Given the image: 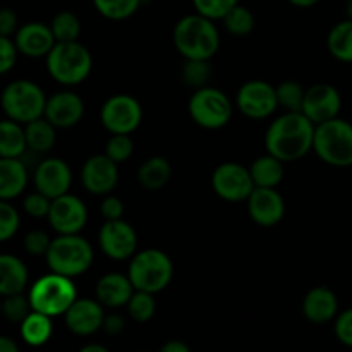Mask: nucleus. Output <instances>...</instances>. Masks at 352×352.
<instances>
[{
  "label": "nucleus",
  "mask_w": 352,
  "mask_h": 352,
  "mask_svg": "<svg viewBox=\"0 0 352 352\" xmlns=\"http://www.w3.org/2000/svg\"><path fill=\"white\" fill-rule=\"evenodd\" d=\"M143 0H93L95 9L105 19L124 21L138 12Z\"/></svg>",
  "instance_id": "32"
},
{
  "label": "nucleus",
  "mask_w": 352,
  "mask_h": 352,
  "mask_svg": "<svg viewBox=\"0 0 352 352\" xmlns=\"http://www.w3.org/2000/svg\"><path fill=\"white\" fill-rule=\"evenodd\" d=\"M313 151L323 164L332 167H351L352 124L339 117L318 124L315 129Z\"/></svg>",
  "instance_id": "7"
},
{
  "label": "nucleus",
  "mask_w": 352,
  "mask_h": 352,
  "mask_svg": "<svg viewBox=\"0 0 352 352\" xmlns=\"http://www.w3.org/2000/svg\"><path fill=\"white\" fill-rule=\"evenodd\" d=\"M306 89L298 81H284L277 86L278 105L287 112H301Z\"/></svg>",
  "instance_id": "37"
},
{
  "label": "nucleus",
  "mask_w": 352,
  "mask_h": 352,
  "mask_svg": "<svg viewBox=\"0 0 352 352\" xmlns=\"http://www.w3.org/2000/svg\"><path fill=\"white\" fill-rule=\"evenodd\" d=\"M36 191L43 192L50 199L67 195L72 184L71 167L62 158H47L40 162L33 175Z\"/></svg>",
  "instance_id": "18"
},
{
  "label": "nucleus",
  "mask_w": 352,
  "mask_h": 352,
  "mask_svg": "<svg viewBox=\"0 0 352 352\" xmlns=\"http://www.w3.org/2000/svg\"><path fill=\"white\" fill-rule=\"evenodd\" d=\"M98 244L107 258L126 261L138 253V234L124 219L105 220L98 232Z\"/></svg>",
  "instance_id": "13"
},
{
  "label": "nucleus",
  "mask_w": 352,
  "mask_h": 352,
  "mask_svg": "<svg viewBox=\"0 0 352 352\" xmlns=\"http://www.w3.org/2000/svg\"><path fill=\"white\" fill-rule=\"evenodd\" d=\"M172 41L184 58L210 60L220 48V33L215 21L196 12L177 21Z\"/></svg>",
  "instance_id": "2"
},
{
  "label": "nucleus",
  "mask_w": 352,
  "mask_h": 352,
  "mask_svg": "<svg viewBox=\"0 0 352 352\" xmlns=\"http://www.w3.org/2000/svg\"><path fill=\"white\" fill-rule=\"evenodd\" d=\"M237 3H239V0H192L196 12L213 21L223 19V16L230 9H234Z\"/></svg>",
  "instance_id": "41"
},
{
  "label": "nucleus",
  "mask_w": 352,
  "mask_h": 352,
  "mask_svg": "<svg viewBox=\"0 0 352 352\" xmlns=\"http://www.w3.org/2000/svg\"><path fill=\"white\" fill-rule=\"evenodd\" d=\"M28 278H30V274L23 260L12 254L0 256V294L10 296L24 292Z\"/></svg>",
  "instance_id": "25"
},
{
  "label": "nucleus",
  "mask_w": 352,
  "mask_h": 352,
  "mask_svg": "<svg viewBox=\"0 0 352 352\" xmlns=\"http://www.w3.org/2000/svg\"><path fill=\"white\" fill-rule=\"evenodd\" d=\"M105 306L98 299L81 298L72 302L71 308L65 311L64 320L67 330H71L74 336L88 337L102 330L103 320H105Z\"/></svg>",
  "instance_id": "17"
},
{
  "label": "nucleus",
  "mask_w": 352,
  "mask_h": 352,
  "mask_svg": "<svg viewBox=\"0 0 352 352\" xmlns=\"http://www.w3.org/2000/svg\"><path fill=\"white\" fill-rule=\"evenodd\" d=\"M162 352H189V347L182 340H168L162 346Z\"/></svg>",
  "instance_id": "49"
},
{
  "label": "nucleus",
  "mask_w": 352,
  "mask_h": 352,
  "mask_svg": "<svg viewBox=\"0 0 352 352\" xmlns=\"http://www.w3.org/2000/svg\"><path fill=\"white\" fill-rule=\"evenodd\" d=\"M248 213L260 227L277 226L285 215L284 198L275 188H254L248 198Z\"/></svg>",
  "instance_id": "19"
},
{
  "label": "nucleus",
  "mask_w": 352,
  "mask_h": 352,
  "mask_svg": "<svg viewBox=\"0 0 352 352\" xmlns=\"http://www.w3.org/2000/svg\"><path fill=\"white\" fill-rule=\"evenodd\" d=\"M19 30L17 24V14L12 9L6 7L0 12V36H12Z\"/></svg>",
  "instance_id": "47"
},
{
  "label": "nucleus",
  "mask_w": 352,
  "mask_h": 352,
  "mask_svg": "<svg viewBox=\"0 0 352 352\" xmlns=\"http://www.w3.org/2000/svg\"><path fill=\"white\" fill-rule=\"evenodd\" d=\"M189 116L192 122L205 129H220L232 119V102L219 88L205 86L195 89L188 103Z\"/></svg>",
  "instance_id": "9"
},
{
  "label": "nucleus",
  "mask_w": 352,
  "mask_h": 352,
  "mask_svg": "<svg viewBox=\"0 0 352 352\" xmlns=\"http://www.w3.org/2000/svg\"><path fill=\"white\" fill-rule=\"evenodd\" d=\"M50 206L52 199L40 191L31 192L23 201L24 212L30 217H33V219H47L48 213H50Z\"/></svg>",
  "instance_id": "42"
},
{
  "label": "nucleus",
  "mask_w": 352,
  "mask_h": 352,
  "mask_svg": "<svg viewBox=\"0 0 352 352\" xmlns=\"http://www.w3.org/2000/svg\"><path fill=\"white\" fill-rule=\"evenodd\" d=\"M327 48L340 62H352V19L336 24L327 36Z\"/></svg>",
  "instance_id": "31"
},
{
  "label": "nucleus",
  "mask_w": 352,
  "mask_h": 352,
  "mask_svg": "<svg viewBox=\"0 0 352 352\" xmlns=\"http://www.w3.org/2000/svg\"><path fill=\"white\" fill-rule=\"evenodd\" d=\"M52 239L43 230H31L24 237V251L33 256H47Z\"/></svg>",
  "instance_id": "43"
},
{
  "label": "nucleus",
  "mask_w": 352,
  "mask_h": 352,
  "mask_svg": "<svg viewBox=\"0 0 352 352\" xmlns=\"http://www.w3.org/2000/svg\"><path fill=\"white\" fill-rule=\"evenodd\" d=\"M117 165L119 164L105 153L89 157L81 168V182L86 191L96 196L110 195L119 182Z\"/></svg>",
  "instance_id": "16"
},
{
  "label": "nucleus",
  "mask_w": 352,
  "mask_h": 352,
  "mask_svg": "<svg viewBox=\"0 0 352 352\" xmlns=\"http://www.w3.org/2000/svg\"><path fill=\"white\" fill-rule=\"evenodd\" d=\"M85 116V102L74 91H58L47 100L45 117L57 129H65L81 122Z\"/></svg>",
  "instance_id": "21"
},
{
  "label": "nucleus",
  "mask_w": 352,
  "mask_h": 352,
  "mask_svg": "<svg viewBox=\"0 0 352 352\" xmlns=\"http://www.w3.org/2000/svg\"><path fill=\"white\" fill-rule=\"evenodd\" d=\"M17 48L16 41L10 40V36H0V72L7 74L10 69H14L17 62Z\"/></svg>",
  "instance_id": "44"
},
{
  "label": "nucleus",
  "mask_w": 352,
  "mask_h": 352,
  "mask_svg": "<svg viewBox=\"0 0 352 352\" xmlns=\"http://www.w3.org/2000/svg\"><path fill=\"white\" fill-rule=\"evenodd\" d=\"M102 126L110 134H131L141 126L143 109L141 103L131 95H113L100 110Z\"/></svg>",
  "instance_id": "10"
},
{
  "label": "nucleus",
  "mask_w": 352,
  "mask_h": 352,
  "mask_svg": "<svg viewBox=\"0 0 352 352\" xmlns=\"http://www.w3.org/2000/svg\"><path fill=\"white\" fill-rule=\"evenodd\" d=\"M93 69V57L88 48L78 41H57L47 55V71L54 81L64 86H76L86 81Z\"/></svg>",
  "instance_id": "3"
},
{
  "label": "nucleus",
  "mask_w": 352,
  "mask_h": 352,
  "mask_svg": "<svg viewBox=\"0 0 352 352\" xmlns=\"http://www.w3.org/2000/svg\"><path fill=\"white\" fill-rule=\"evenodd\" d=\"M100 212L105 220H119L124 215V203L117 196L107 195L103 198L102 206H100Z\"/></svg>",
  "instance_id": "46"
},
{
  "label": "nucleus",
  "mask_w": 352,
  "mask_h": 352,
  "mask_svg": "<svg viewBox=\"0 0 352 352\" xmlns=\"http://www.w3.org/2000/svg\"><path fill=\"white\" fill-rule=\"evenodd\" d=\"M136 292L129 275L107 274L96 282L95 296L105 308H122L127 306L129 299Z\"/></svg>",
  "instance_id": "22"
},
{
  "label": "nucleus",
  "mask_w": 352,
  "mask_h": 352,
  "mask_svg": "<svg viewBox=\"0 0 352 352\" xmlns=\"http://www.w3.org/2000/svg\"><path fill=\"white\" fill-rule=\"evenodd\" d=\"M223 26L232 36H248L254 30V16L248 7L237 3L223 16Z\"/></svg>",
  "instance_id": "35"
},
{
  "label": "nucleus",
  "mask_w": 352,
  "mask_h": 352,
  "mask_svg": "<svg viewBox=\"0 0 352 352\" xmlns=\"http://www.w3.org/2000/svg\"><path fill=\"white\" fill-rule=\"evenodd\" d=\"M14 41L19 48V54L31 58L47 57L57 43L52 28L43 23H38V21L23 24L14 34Z\"/></svg>",
  "instance_id": "20"
},
{
  "label": "nucleus",
  "mask_w": 352,
  "mask_h": 352,
  "mask_svg": "<svg viewBox=\"0 0 352 352\" xmlns=\"http://www.w3.org/2000/svg\"><path fill=\"white\" fill-rule=\"evenodd\" d=\"M48 223L57 234H79L88 222V208L74 195H62L52 199Z\"/></svg>",
  "instance_id": "14"
},
{
  "label": "nucleus",
  "mask_w": 352,
  "mask_h": 352,
  "mask_svg": "<svg viewBox=\"0 0 352 352\" xmlns=\"http://www.w3.org/2000/svg\"><path fill=\"white\" fill-rule=\"evenodd\" d=\"M3 305H2V313L10 323H21L31 311V302L28 296H24L23 292L19 294H10L3 296Z\"/></svg>",
  "instance_id": "38"
},
{
  "label": "nucleus",
  "mask_w": 352,
  "mask_h": 352,
  "mask_svg": "<svg viewBox=\"0 0 352 352\" xmlns=\"http://www.w3.org/2000/svg\"><path fill=\"white\" fill-rule=\"evenodd\" d=\"M50 28L57 41H78L81 34V21L71 10H60L55 14Z\"/></svg>",
  "instance_id": "33"
},
{
  "label": "nucleus",
  "mask_w": 352,
  "mask_h": 352,
  "mask_svg": "<svg viewBox=\"0 0 352 352\" xmlns=\"http://www.w3.org/2000/svg\"><path fill=\"white\" fill-rule=\"evenodd\" d=\"M93 258V248L85 237L79 234H58V237L52 239L45 260L50 272L74 278L89 270Z\"/></svg>",
  "instance_id": "4"
},
{
  "label": "nucleus",
  "mask_w": 352,
  "mask_h": 352,
  "mask_svg": "<svg viewBox=\"0 0 352 352\" xmlns=\"http://www.w3.org/2000/svg\"><path fill=\"white\" fill-rule=\"evenodd\" d=\"M291 6L294 7H299V9H308V7H313L316 6V3L320 2V0H287Z\"/></svg>",
  "instance_id": "51"
},
{
  "label": "nucleus",
  "mask_w": 352,
  "mask_h": 352,
  "mask_svg": "<svg viewBox=\"0 0 352 352\" xmlns=\"http://www.w3.org/2000/svg\"><path fill=\"white\" fill-rule=\"evenodd\" d=\"M19 347L10 337H0V352H17Z\"/></svg>",
  "instance_id": "50"
},
{
  "label": "nucleus",
  "mask_w": 352,
  "mask_h": 352,
  "mask_svg": "<svg viewBox=\"0 0 352 352\" xmlns=\"http://www.w3.org/2000/svg\"><path fill=\"white\" fill-rule=\"evenodd\" d=\"M19 226L21 219L16 206L10 205L9 199H2L0 201V241L6 243L10 237L16 236V232L19 230Z\"/></svg>",
  "instance_id": "40"
},
{
  "label": "nucleus",
  "mask_w": 352,
  "mask_h": 352,
  "mask_svg": "<svg viewBox=\"0 0 352 352\" xmlns=\"http://www.w3.org/2000/svg\"><path fill=\"white\" fill-rule=\"evenodd\" d=\"M172 177L170 162L165 157H151L138 168V182L146 191H160Z\"/></svg>",
  "instance_id": "26"
},
{
  "label": "nucleus",
  "mask_w": 352,
  "mask_h": 352,
  "mask_svg": "<svg viewBox=\"0 0 352 352\" xmlns=\"http://www.w3.org/2000/svg\"><path fill=\"white\" fill-rule=\"evenodd\" d=\"M250 172L256 188H277L284 179V162L267 153L251 164Z\"/></svg>",
  "instance_id": "28"
},
{
  "label": "nucleus",
  "mask_w": 352,
  "mask_h": 352,
  "mask_svg": "<svg viewBox=\"0 0 352 352\" xmlns=\"http://www.w3.org/2000/svg\"><path fill=\"white\" fill-rule=\"evenodd\" d=\"M181 78L186 86L192 89H199L208 86L212 78V67L208 60H199V58H184V64L181 67Z\"/></svg>",
  "instance_id": "34"
},
{
  "label": "nucleus",
  "mask_w": 352,
  "mask_h": 352,
  "mask_svg": "<svg viewBox=\"0 0 352 352\" xmlns=\"http://www.w3.org/2000/svg\"><path fill=\"white\" fill-rule=\"evenodd\" d=\"M28 298H30L33 311L43 313L54 318V316L65 315L72 302L78 299V291L71 277L50 272L31 285Z\"/></svg>",
  "instance_id": "5"
},
{
  "label": "nucleus",
  "mask_w": 352,
  "mask_h": 352,
  "mask_svg": "<svg viewBox=\"0 0 352 352\" xmlns=\"http://www.w3.org/2000/svg\"><path fill=\"white\" fill-rule=\"evenodd\" d=\"M126 329V320L122 318L117 313H110V315H105V320H103L102 330L109 336H119V333L124 332Z\"/></svg>",
  "instance_id": "48"
},
{
  "label": "nucleus",
  "mask_w": 352,
  "mask_h": 352,
  "mask_svg": "<svg viewBox=\"0 0 352 352\" xmlns=\"http://www.w3.org/2000/svg\"><path fill=\"white\" fill-rule=\"evenodd\" d=\"M134 151V143L131 134H112L105 144V155L117 164H124L131 158Z\"/></svg>",
  "instance_id": "39"
},
{
  "label": "nucleus",
  "mask_w": 352,
  "mask_h": 352,
  "mask_svg": "<svg viewBox=\"0 0 352 352\" xmlns=\"http://www.w3.org/2000/svg\"><path fill=\"white\" fill-rule=\"evenodd\" d=\"M155 294L144 291H136L133 298L127 302V313L131 318L138 323L150 322L157 311V302H155Z\"/></svg>",
  "instance_id": "36"
},
{
  "label": "nucleus",
  "mask_w": 352,
  "mask_h": 352,
  "mask_svg": "<svg viewBox=\"0 0 352 352\" xmlns=\"http://www.w3.org/2000/svg\"><path fill=\"white\" fill-rule=\"evenodd\" d=\"M47 96L43 89L28 79H16L2 91V110L7 119L19 124H28L45 116Z\"/></svg>",
  "instance_id": "8"
},
{
  "label": "nucleus",
  "mask_w": 352,
  "mask_h": 352,
  "mask_svg": "<svg viewBox=\"0 0 352 352\" xmlns=\"http://www.w3.org/2000/svg\"><path fill=\"white\" fill-rule=\"evenodd\" d=\"M28 168L19 158L0 160V199H14L26 189Z\"/></svg>",
  "instance_id": "24"
},
{
  "label": "nucleus",
  "mask_w": 352,
  "mask_h": 352,
  "mask_svg": "<svg viewBox=\"0 0 352 352\" xmlns=\"http://www.w3.org/2000/svg\"><path fill=\"white\" fill-rule=\"evenodd\" d=\"M339 311L337 296L327 287H315L302 299V315L315 325L332 322Z\"/></svg>",
  "instance_id": "23"
},
{
  "label": "nucleus",
  "mask_w": 352,
  "mask_h": 352,
  "mask_svg": "<svg viewBox=\"0 0 352 352\" xmlns=\"http://www.w3.org/2000/svg\"><path fill=\"white\" fill-rule=\"evenodd\" d=\"M336 337L344 346L352 347V308L340 313L336 322Z\"/></svg>",
  "instance_id": "45"
},
{
  "label": "nucleus",
  "mask_w": 352,
  "mask_h": 352,
  "mask_svg": "<svg viewBox=\"0 0 352 352\" xmlns=\"http://www.w3.org/2000/svg\"><path fill=\"white\" fill-rule=\"evenodd\" d=\"M28 150L26 129L12 119H6L0 124V157L19 158Z\"/></svg>",
  "instance_id": "29"
},
{
  "label": "nucleus",
  "mask_w": 352,
  "mask_h": 352,
  "mask_svg": "<svg viewBox=\"0 0 352 352\" xmlns=\"http://www.w3.org/2000/svg\"><path fill=\"white\" fill-rule=\"evenodd\" d=\"M21 337L24 342L31 347H40L50 340L54 327H52L50 316L43 315V313L31 311L26 318L21 322Z\"/></svg>",
  "instance_id": "30"
},
{
  "label": "nucleus",
  "mask_w": 352,
  "mask_h": 352,
  "mask_svg": "<svg viewBox=\"0 0 352 352\" xmlns=\"http://www.w3.org/2000/svg\"><path fill=\"white\" fill-rule=\"evenodd\" d=\"M316 126L302 112H285L277 117L265 134L267 153L278 160L296 162L313 150Z\"/></svg>",
  "instance_id": "1"
},
{
  "label": "nucleus",
  "mask_w": 352,
  "mask_h": 352,
  "mask_svg": "<svg viewBox=\"0 0 352 352\" xmlns=\"http://www.w3.org/2000/svg\"><path fill=\"white\" fill-rule=\"evenodd\" d=\"M340 107H342V98H340L339 89L327 82H320L306 89L301 112L315 126H318V124L339 117Z\"/></svg>",
  "instance_id": "15"
},
{
  "label": "nucleus",
  "mask_w": 352,
  "mask_h": 352,
  "mask_svg": "<svg viewBox=\"0 0 352 352\" xmlns=\"http://www.w3.org/2000/svg\"><path fill=\"white\" fill-rule=\"evenodd\" d=\"M212 188L223 201L239 203L248 201L256 186L251 177L250 168L236 162H226L213 170Z\"/></svg>",
  "instance_id": "11"
},
{
  "label": "nucleus",
  "mask_w": 352,
  "mask_h": 352,
  "mask_svg": "<svg viewBox=\"0 0 352 352\" xmlns=\"http://www.w3.org/2000/svg\"><path fill=\"white\" fill-rule=\"evenodd\" d=\"M81 352H107V347L100 346V344H88V346H82Z\"/></svg>",
  "instance_id": "52"
},
{
  "label": "nucleus",
  "mask_w": 352,
  "mask_h": 352,
  "mask_svg": "<svg viewBox=\"0 0 352 352\" xmlns=\"http://www.w3.org/2000/svg\"><path fill=\"white\" fill-rule=\"evenodd\" d=\"M127 275L136 291L158 294L170 284L174 277V263L168 254L160 250L138 251L131 258Z\"/></svg>",
  "instance_id": "6"
},
{
  "label": "nucleus",
  "mask_w": 352,
  "mask_h": 352,
  "mask_svg": "<svg viewBox=\"0 0 352 352\" xmlns=\"http://www.w3.org/2000/svg\"><path fill=\"white\" fill-rule=\"evenodd\" d=\"M236 105L248 119L261 120L270 117L278 109L277 88L261 79L244 82L236 95Z\"/></svg>",
  "instance_id": "12"
},
{
  "label": "nucleus",
  "mask_w": 352,
  "mask_h": 352,
  "mask_svg": "<svg viewBox=\"0 0 352 352\" xmlns=\"http://www.w3.org/2000/svg\"><path fill=\"white\" fill-rule=\"evenodd\" d=\"M24 129H26L28 150L34 151V153H48L55 146L57 127L45 116L24 124Z\"/></svg>",
  "instance_id": "27"
},
{
  "label": "nucleus",
  "mask_w": 352,
  "mask_h": 352,
  "mask_svg": "<svg viewBox=\"0 0 352 352\" xmlns=\"http://www.w3.org/2000/svg\"><path fill=\"white\" fill-rule=\"evenodd\" d=\"M346 14H347V19H352V0H347Z\"/></svg>",
  "instance_id": "53"
}]
</instances>
